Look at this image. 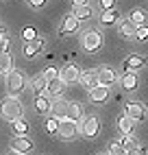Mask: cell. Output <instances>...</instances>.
I'll use <instances>...</instances> for the list:
<instances>
[{
	"label": "cell",
	"instance_id": "obj_1",
	"mask_svg": "<svg viewBox=\"0 0 148 155\" xmlns=\"http://www.w3.org/2000/svg\"><path fill=\"white\" fill-rule=\"evenodd\" d=\"M0 114H2V118L9 120V122L22 118V103L18 101V96H7L2 101V105H0Z\"/></svg>",
	"mask_w": 148,
	"mask_h": 155
},
{
	"label": "cell",
	"instance_id": "obj_2",
	"mask_svg": "<svg viewBox=\"0 0 148 155\" xmlns=\"http://www.w3.org/2000/svg\"><path fill=\"white\" fill-rule=\"evenodd\" d=\"M81 48L85 53H96V50L102 48V35L98 31H85L81 35Z\"/></svg>",
	"mask_w": 148,
	"mask_h": 155
},
{
	"label": "cell",
	"instance_id": "obj_3",
	"mask_svg": "<svg viewBox=\"0 0 148 155\" xmlns=\"http://www.w3.org/2000/svg\"><path fill=\"white\" fill-rule=\"evenodd\" d=\"M26 87V79L20 70H11L7 74V90H9V96H18L20 92Z\"/></svg>",
	"mask_w": 148,
	"mask_h": 155
},
{
	"label": "cell",
	"instance_id": "obj_4",
	"mask_svg": "<svg viewBox=\"0 0 148 155\" xmlns=\"http://www.w3.org/2000/svg\"><path fill=\"white\" fill-rule=\"evenodd\" d=\"M57 133L63 140H72V138H76L81 133V127L74 120H59V131Z\"/></svg>",
	"mask_w": 148,
	"mask_h": 155
},
{
	"label": "cell",
	"instance_id": "obj_5",
	"mask_svg": "<svg viewBox=\"0 0 148 155\" xmlns=\"http://www.w3.org/2000/svg\"><path fill=\"white\" fill-rule=\"evenodd\" d=\"M79 77H81V70H79V66L76 64H66L63 68H59V79L63 81V83H74V81H79Z\"/></svg>",
	"mask_w": 148,
	"mask_h": 155
},
{
	"label": "cell",
	"instance_id": "obj_6",
	"mask_svg": "<svg viewBox=\"0 0 148 155\" xmlns=\"http://www.w3.org/2000/svg\"><path fill=\"white\" fill-rule=\"evenodd\" d=\"M98 131H100V122L96 116H87L85 120H83V125H81V133L85 138H96L98 136Z\"/></svg>",
	"mask_w": 148,
	"mask_h": 155
},
{
	"label": "cell",
	"instance_id": "obj_7",
	"mask_svg": "<svg viewBox=\"0 0 148 155\" xmlns=\"http://www.w3.org/2000/svg\"><path fill=\"white\" fill-rule=\"evenodd\" d=\"M124 109H126V116H131L135 122H142L146 118V107L142 103H137V101H129L124 105Z\"/></svg>",
	"mask_w": 148,
	"mask_h": 155
},
{
	"label": "cell",
	"instance_id": "obj_8",
	"mask_svg": "<svg viewBox=\"0 0 148 155\" xmlns=\"http://www.w3.org/2000/svg\"><path fill=\"white\" fill-rule=\"evenodd\" d=\"M11 151H18V153H28L33 151V140H31L26 133L24 136H15L11 140Z\"/></svg>",
	"mask_w": 148,
	"mask_h": 155
},
{
	"label": "cell",
	"instance_id": "obj_9",
	"mask_svg": "<svg viewBox=\"0 0 148 155\" xmlns=\"http://www.w3.org/2000/svg\"><path fill=\"white\" fill-rule=\"evenodd\" d=\"M96 72H98V81H100V85H113L115 81H118V77H115V72L109 68V66H100V68H96Z\"/></svg>",
	"mask_w": 148,
	"mask_h": 155
},
{
	"label": "cell",
	"instance_id": "obj_10",
	"mask_svg": "<svg viewBox=\"0 0 148 155\" xmlns=\"http://www.w3.org/2000/svg\"><path fill=\"white\" fill-rule=\"evenodd\" d=\"M74 31H79V20L74 18L72 13L63 18V22H61V28H59V37H66L70 33H74Z\"/></svg>",
	"mask_w": 148,
	"mask_h": 155
},
{
	"label": "cell",
	"instance_id": "obj_11",
	"mask_svg": "<svg viewBox=\"0 0 148 155\" xmlns=\"http://www.w3.org/2000/svg\"><path fill=\"white\" fill-rule=\"evenodd\" d=\"M79 81H81V85H83V87H87V90L100 85V81H98V72H96V70H85V72H81Z\"/></svg>",
	"mask_w": 148,
	"mask_h": 155
},
{
	"label": "cell",
	"instance_id": "obj_12",
	"mask_svg": "<svg viewBox=\"0 0 148 155\" xmlns=\"http://www.w3.org/2000/svg\"><path fill=\"white\" fill-rule=\"evenodd\" d=\"M146 64H148V59H144V57H140V55H131V57L124 59L122 70H124V72H135L137 68H142V66H146Z\"/></svg>",
	"mask_w": 148,
	"mask_h": 155
},
{
	"label": "cell",
	"instance_id": "obj_13",
	"mask_svg": "<svg viewBox=\"0 0 148 155\" xmlns=\"http://www.w3.org/2000/svg\"><path fill=\"white\" fill-rule=\"evenodd\" d=\"M41 48H44V39H41V37L31 39V42H26V46H24V57H28V59L37 57L41 53Z\"/></svg>",
	"mask_w": 148,
	"mask_h": 155
},
{
	"label": "cell",
	"instance_id": "obj_14",
	"mask_svg": "<svg viewBox=\"0 0 148 155\" xmlns=\"http://www.w3.org/2000/svg\"><path fill=\"white\" fill-rule=\"evenodd\" d=\"M50 111H52V116H55V118L66 120L68 118V101H63V98L55 101V103H52V107H50Z\"/></svg>",
	"mask_w": 148,
	"mask_h": 155
},
{
	"label": "cell",
	"instance_id": "obj_15",
	"mask_svg": "<svg viewBox=\"0 0 148 155\" xmlns=\"http://www.w3.org/2000/svg\"><path fill=\"white\" fill-rule=\"evenodd\" d=\"M89 98L94 103H105L109 98V87L107 85H96V87H92L89 90Z\"/></svg>",
	"mask_w": 148,
	"mask_h": 155
},
{
	"label": "cell",
	"instance_id": "obj_16",
	"mask_svg": "<svg viewBox=\"0 0 148 155\" xmlns=\"http://www.w3.org/2000/svg\"><path fill=\"white\" fill-rule=\"evenodd\" d=\"M135 31H137V26L131 22V20H126V22H120V26H118V35L124 37V39H135Z\"/></svg>",
	"mask_w": 148,
	"mask_h": 155
},
{
	"label": "cell",
	"instance_id": "obj_17",
	"mask_svg": "<svg viewBox=\"0 0 148 155\" xmlns=\"http://www.w3.org/2000/svg\"><path fill=\"white\" fill-rule=\"evenodd\" d=\"M118 129L124 133V136H126V133H133V131H135V120H133L131 116H126V114H124V116L118 118Z\"/></svg>",
	"mask_w": 148,
	"mask_h": 155
},
{
	"label": "cell",
	"instance_id": "obj_18",
	"mask_svg": "<svg viewBox=\"0 0 148 155\" xmlns=\"http://www.w3.org/2000/svg\"><path fill=\"white\" fill-rule=\"evenodd\" d=\"M122 87L126 92L137 90V72H124L122 74Z\"/></svg>",
	"mask_w": 148,
	"mask_h": 155
},
{
	"label": "cell",
	"instance_id": "obj_19",
	"mask_svg": "<svg viewBox=\"0 0 148 155\" xmlns=\"http://www.w3.org/2000/svg\"><path fill=\"white\" fill-rule=\"evenodd\" d=\"M50 107H52L50 96H48V94H37V98H35V109H37L39 114H46V111H50Z\"/></svg>",
	"mask_w": 148,
	"mask_h": 155
},
{
	"label": "cell",
	"instance_id": "obj_20",
	"mask_svg": "<svg viewBox=\"0 0 148 155\" xmlns=\"http://www.w3.org/2000/svg\"><path fill=\"white\" fill-rule=\"evenodd\" d=\"M72 15L76 18L79 22L89 20V18H92V7H89V5H76V7H74V11H72Z\"/></svg>",
	"mask_w": 148,
	"mask_h": 155
},
{
	"label": "cell",
	"instance_id": "obj_21",
	"mask_svg": "<svg viewBox=\"0 0 148 155\" xmlns=\"http://www.w3.org/2000/svg\"><path fill=\"white\" fill-rule=\"evenodd\" d=\"M120 20V13L115 11V9H109V11H102V15H100V24L102 26H111V24H115Z\"/></svg>",
	"mask_w": 148,
	"mask_h": 155
},
{
	"label": "cell",
	"instance_id": "obj_22",
	"mask_svg": "<svg viewBox=\"0 0 148 155\" xmlns=\"http://www.w3.org/2000/svg\"><path fill=\"white\" fill-rule=\"evenodd\" d=\"M81 118H83L81 105H79V103H74V101H70V103H68V118H66V120H74V122H79Z\"/></svg>",
	"mask_w": 148,
	"mask_h": 155
},
{
	"label": "cell",
	"instance_id": "obj_23",
	"mask_svg": "<svg viewBox=\"0 0 148 155\" xmlns=\"http://www.w3.org/2000/svg\"><path fill=\"white\" fill-rule=\"evenodd\" d=\"M63 87H66V83H63V81H61V79H52V81H48V87H46V94H48V96H59Z\"/></svg>",
	"mask_w": 148,
	"mask_h": 155
},
{
	"label": "cell",
	"instance_id": "obj_24",
	"mask_svg": "<svg viewBox=\"0 0 148 155\" xmlns=\"http://www.w3.org/2000/svg\"><path fill=\"white\" fill-rule=\"evenodd\" d=\"M11 70H13L11 55H9V53H2V55H0V74H9Z\"/></svg>",
	"mask_w": 148,
	"mask_h": 155
},
{
	"label": "cell",
	"instance_id": "obj_25",
	"mask_svg": "<svg viewBox=\"0 0 148 155\" xmlns=\"http://www.w3.org/2000/svg\"><path fill=\"white\" fill-rule=\"evenodd\" d=\"M31 87H33L37 94H46V87H48V81L44 79V74L41 77H35L33 81H31Z\"/></svg>",
	"mask_w": 148,
	"mask_h": 155
},
{
	"label": "cell",
	"instance_id": "obj_26",
	"mask_svg": "<svg viewBox=\"0 0 148 155\" xmlns=\"http://www.w3.org/2000/svg\"><path fill=\"white\" fill-rule=\"evenodd\" d=\"M129 20L135 24V26H144V22H146V15H144V11H140V9H133L131 11V15H129Z\"/></svg>",
	"mask_w": 148,
	"mask_h": 155
},
{
	"label": "cell",
	"instance_id": "obj_27",
	"mask_svg": "<svg viewBox=\"0 0 148 155\" xmlns=\"http://www.w3.org/2000/svg\"><path fill=\"white\" fill-rule=\"evenodd\" d=\"M11 129L18 133V136H24V133H26V129H28V125H26V120L18 118V120H13V122H11Z\"/></svg>",
	"mask_w": 148,
	"mask_h": 155
},
{
	"label": "cell",
	"instance_id": "obj_28",
	"mask_svg": "<svg viewBox=\"0 0 148 155\" xmlns=\"http://www.w3.org/2000/svg\"><path fill=\"white\" fill-rule=\"evenodd\" d=\"M135 140H137V138L133 136V133H126V136H124L120 142H122V147L129 151V149H137V142H135Z\"/></svg>",
	"mask_w": 148,
	"mask_h": 155
},
{
	"label": "cell",
	"instance_id": "obj_29",
	"mask_svg": "<svg viewBox=\"0 0 148 155\" xmlns=\"http://www.w3.org/2000/svg\"><path fill=\"white\" fill-rule=\"evenodd\" d=\"M109 155H126V149L122 147V142H113L109 147Z\"/></svg>",
	"mask_w": 148,
	"mask_h": 155
},
{
	"label": "cell",
	"instance_id": "obj_30",
	"mask_svg": "<svg viewBox=\"0 0 148 155\" xmlns=\"http://www.w3.org/2000/svg\"><path fill=\"white\" fill-rule=\"evenodd\" d=\"M135 39H137V42H146V39H148V26H146V24H144V26H137Z\"/></svg>",
	"mask_w": 148,
	"mask_h": 155
},
{
	"label": "cell",
	"instance_id": "obj_31",
	"mask_svg": "<svg viewBox=\"0 0 148 155\" xmlns=\"http://www.w3.org/2000/svg\"><path fill=\"white\" fill-rule=\"evenodd\" d=\"M46 129H48L50 133H57V131H59V118L50 116V118L46 120Z\"/></svg>",
	"mask_w": 148,
	"mask_h": 155
},
{
	"label": "cell",
	"instance_id": "obj_32",
	"mask_svg": "<svg viewBox=\"0 0 148 155\" xmlns=\"http://www.w3.org/2000/svg\"><path fill=\"white\" fill-rule=\"evenodd\" d=\"M44 79L46 81H52V79H59V68H46V72H44Z\"/></svg>",
	"mask_w": 148,
	"mask_h": 155
},
{
	"label": "cell",
	"instance_id": "obj_33",
	"mask_svg": "<svg viewBox=\"0 0 148 155\" xmlns=\"http://www.w3.org/2000/svg\"><path fill=\"white\" fill-rule=\"evenodd\" d=\"M22 37L26 39V42H31V39H35V37H37V31L28 26V28H24V31H22Z\"/></svg>",
	"mask_w": 148,
	"mask_h": 155
},
{
	"label": "cell",
	"instance_id": "obj_34",
	"mask_svg": "<svg viewBox=\"0 0 148 155\" xmlns=\"http://www.w3.org/2000/svg\"><path fill=\"white\" fill-rule=\"evenodd\" d=\"M100 9H102V11H109V9H115V0H100Z\"/></svg>",
	"mask_w": 148,
	"mask_h": 155
},
{
	"label": "cell",
	"instance_id": "obj_35",
	"mask_svg": "<svg viewBox=\"0 0 148 155\" xmlns=\"http://www.w3.org/2000/svg\"><path fill=\"white\" fill-rule=\"evenodd\" d=\"M7 50H9V39H7V35H0V55L7 53Z\"/></svg>",
	"mask_w": 148,
	"mask_h": 155
},
{
	"label": "cell",
	"instance_id": "obj_36",
	"mask_svg": "<svg viewBox=\"0 0 148 155\" xmlns=\"http://www.w3.org/2000/svg\"><path fill=\"white\" fill-rule=\"evenodd\" d=\"M44 2H46V0H28V5H31V7H35V9L44 7Z\"/></svg>",
	"mask_w": 148,
	"mask_h": 155
},
{
	"label": "cell",
	"instance_id": "obj_37",
	"mask_svg": "<svg viewBox=\"0 0 148 155\" xmlns=\"http://www.w3.org/2000/svg\"><path fill=\"white\" fill-rule=\"evenodd\" d=\"M126 155H144V151L137 147V149H129V151H126Z\"/></svg>",
	"mask_w": 148,
	"mask_h": 155
},
{
	"label": "cell",
	"instance_id": "obj_38",
	"mask_svg": "<svg viewBox=\"0 0 148 155\" xmlns=\"http://www.w3.org/2000/svg\"><path fill=\"white\" fill-rule=\"evenodd\" d=\"M76 5H87V0H74V7Z\"/></svg>",
	"mask_w": 148,
	"mask_h": 155
},
{
	"label": "cell",
	"instance_id": "obj_39",
	"mask_svg": "<svg viewBox=\"0 0 148 155\" xmlns=\"http://www.w3.org/2000/svg\"><path fill=\"white\" fill-rule=\"evenodd\" d=\"M9 155H24V153H18V151H11V153H9Z\"/></svg>",
	"mask_w": 148,
	"mask_h": 155
},
{
	"label": "cell",
	"instance_id": "obj_40",
	"mask_svg": "<svg viewBox=\"0 0 148 155\" xmlns=\"http://www.w3.org/2000/svg\"><path fill=\"white\" fill-rule=\"evenodd\" d=\"M2 33H5V26H2V24H0V35H2Z\"/></svg>",
	"mask_w": 148,
	"mask_h": 155
}]
</instances>
